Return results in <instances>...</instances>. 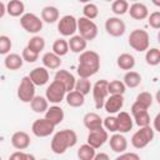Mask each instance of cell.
Instances as JSON below:
<instances>
[{
    "mask_svg": "<svg viewBox=\"0 0 160 160\" xmlns=\"http://www.w3.org/2000/svg\"><path fill=\"white\" fill-rule=\"evenodd\" d=\"M79 64L76 72L79 78L90 79L100 69V55L94 50H85L79 54Z\"/></svg>",
    "mask_w": 160,
    "mask_h": 160,
    "instance_id": "6da1fadb",
    "label": "cell"
},
{
    "mask_svg": "<svg viewBox=\"0 0 160 160\" xmlns=\"http://www.w3.org/2000/svg\"><path fill=\"white\" fill-rule=\"evenodd\" d=\"M78 142V134L72 129H62L54 134L50 148L56 155H62L69 148L75 146Z\"/></svg>",
    "mask_w": 160,
    "mask_h": 160,
    "instance_id": "7a4b0ae2",
    "label": "cell"
},
{
    "mask_svg": "<svg viewBox=\"0 0 160 160\" xmlns=\"http://www.w3.org/2000/svg\"><path fill=\"white\" fill-rule=\"evenodd\" d=\"M128 42L132 50L138 52H144L150 46L149 32L144 29H134L128 38Z\"/></svg>",
    "mask_w": 160,
    "mask_h": 160,
    "instance_id": "3957f363",
    "label": "cell"
},
{
    "mask_svg": "<svg viewBox=\"0 0 160 160\" xmlns=\"http://www.w3.org/2000/svg\"><path fill=\"white\" fill-rule=\"evenodd\" d=\"M154 138L155 131L150 125L145 128H139V130L135 131L131 136V145L135 149H144L154 140Z\"/></svg>",
    "mask_w": 160,
    "mask_h": 160,
    "instance_id": "277c9868",
    "label": "cell"
},
{
    "mask_svg": "<svg viewBox=\"0 0 160 160\" xmlns=\"http://www.w3.org/2000/svg\"><path fill=\"white\" fill-rule=\"evenodd\" d=\"M78 31H79V35L85 41L95 40L98 34H99L98 25L92 20H89V19H86L84 16H80L78 19Z\"/></svg>",
    "mask_w": 160,
    "mask_h": 160,
    "instance_id": "5b68a950",
    "label": "cell"
},
{
    "mask_svg": "<svg viewBox=\"0 0 160 160\" xmlns=\"http://www.w3.org/2000/svg\"><path fill=\"white\" fill-rule=\"evenodd\" d=\"M108 82H109L108 80L100 79V80H98L92 85L91 92H92V99H94L95 109H98V110L102 109L104 102H105L106 98L109 96V92H108Z\"/></svg>",
    "mask_w": 160,
    "mask_h": 160,
    "instance_id": "8992f818",
    "label": "cell"
},
{
    "mask_svg": "<svg viewBox=\"0 0 160 160\" xmlns=\"http://www.w3.org/2000/svg\"><path fill=\"white\" fill-rule=\"evenodd\" d=\"M65 95H66V90L64 85L56 80H52L45 91V98L48 102H51L54 105L60 104L62 100H65Z\"/></svg>",
    "mask_w": 160,
    "mask_h": 160,
    "instance_id": "52a82bcc",
    "label": "cell"
},
{
    "mask_svg": "<svg viewBox=\"0 0 160 160\" xmlns=\"http://www.w3.org/2000/svg\"><path fill=\"white\" fill-rule=\"evenodd\" d=\"M35 85L31 82L29 76H22L20 80V84L16 90V95L21 102H29L34 99L35 96Z\"/></svg>",
    "mask_w": 160,
    "mask_h": 160,
    "instance_id": "ba28073f",
    "label": "cell"
},
{
    "mask_svg": "<svg viewBox=\"0 0 160 160\" xmlns=\"http://www.w3.org/2000/svg\"><path fill=\"white\" fill-rule=\"evenodd\" d=\"M58 31L62 36H74L78 31V19L74 15H64L58 21Z\"/></svg>",
    "mask_w": 160,
    "mask_h": 160,
    "instance_id": "9c48e42d",
    "label": "cell"
},
{
    "mask_svg": "<svg viewBox=\"0 0 160 160\" xmlns=\"http://www.w3.org/2000/svg\"><path fill=\"white\" fill-rule=\"evenodd\" d=\"M20 25L26 32L30 34H38L42 29L41 19L32 12H24V15L20 18Z\"/></svg>",
    "mask_w": 160,
    "mask_h": 160,
    "instance_id": "30bf717a",
    "label": "cell"
},
{
    "mask_svg": "<svg viewBox=\"0 0 160 160\" xmlns=\"http://www.w3.org/2000/svg\"><path fill=\"white\" fill-rule=\"evenodd\" d=\"M126 25L124 20H121L118 16H110L105 21V31L108 35L112 38H120L125 34Z\"/></svg>",
    "mask_w": 160,
    "mask_h": 160,
    "instance_id": "8fae6325",
    "label": "cell"
},
{
    "mask_svg": "<svg viewBox=\"0 0 160 160\" xmlns=\"http://www.w3.org/2000/svg\"><path fill=\"white\" fill-rule=\"evenodd\" d=\"M55 130V125L51 124L45 118L36 119L31 125V131L38 138H48L50 136Z\"/></svg>",
    "mask_w": 160,
    "mask_h": 160,
    "instance_id": "7c38bea8",
    "label": "cell"
},
{
    "mask_svg": "<svg viewBox=\"0 0 160 160\" xmlns=\"http://www.w3.org/2000/svg\"><path fill=\"white\" fill-rule=\"evenodd\" d=\"M108 140H109L108 131L104 128H100V129L89 131L88 138H86V144H89L91 148H94L96 150V149L101 148Z\"/></svg>",
    "mask_w": 160,
    "mask_h": 160,
    "instance_id": "4fadbf2b",
    "label": "cell"
},
{
    "mask_svg": "<svg viewBox=\"0 0 160 160\" xmlns=\"http://www.w3.org/2000/svg\"><path fill=\"white\" fill-rule=\"evenodd\" d=\"M130 115L132 118V121L139 126V128H145V126H149L150 125V115H149V111L145 110V109H141L139 106H136L135 104L131 105V109H130Z\"/></svg>",
    "mask_w": 160,
    "mask_h": 160,
    "instance_id": "5bb4252c",
    "label": "cell"
},
{
    "mask_svg": "<svg viewBox=\"0 0 160 160\" xmlns=\"http://www.w3.org/2000/svg\"><path fill=\"white\" fill-rule=\"evenodd\" d=\"M54 80L61 82V84L64 85L66 92L72 91L74 88H75V82H76L75 76H74L70 71H68V70H65V69H60V70H58V71L55 72Z\"/></svg>",
    "mask_w": 160,
    "mask_h": 160,
    "instance_id": "9a60e30c",
    "label": "cell"
},
{
    "mask_svg": "<svg viewBox=\"0 0 160 160\" xmlns=\"http://www.w3.org/2000/svg\"><path fill=\"white\" fill-rule=\"evenodd\" d=\"M124 106V95H109L104 102V110L112 115L119 112Z\"/></svg>",
    "mask_w": 160,
    "mask_h": 160,
    "instance_id": "2e32d148",
    "label": "cell"
},
{
    "mask_svg": "<svg viewBox=\"0 0 160 160\" xmlns=\"http://www.w3.org/2000/svg\"><path fill=\"white\" fill-rule=\"evenodd\" d=\"M29 79L31 80V82L35 85V86H42L45 84H48L49 81V70L45 69L44 66H38V68H34L30 74L28 75Z\"/></svg>",
    "mask_w": 160,
    "mask_h": 160,
    "instance_id": "e0dca14e",
    "label": "cell"
},
{
    "mask_svg": "<svg viewBox=\"0 0 160 160\" xmlns=\"http://www.w3.org/2000/svg\"><path fill=\"white\" fill-rule=\"evenodd\" d=\"M11 145L16 149V150H26L29 146H30V135L26 132V131H15L12 135H11Z\"/></svg>",
    "mask_w": 160,
    "mask_h": 160,
    "instance_id": "ac0fdd59",
    "label": "cell"
},
{
    "mask_svg": "<svg viewBox=\"0 0 160 160\" xmlns=\"http://www.w3.org/2000/svg\"><path fill=\"white\" fill-rule=\"evenodd\" d=\"M108 141H109L110 149H111L114 152H116V154L125 152V150L128 149V140H126V138H125L122 134H120V132L112 134Z\"/></svg>",
    "mask_w": 160,
    "mask_h": 160,
    "instance_id": "d6986e66",
    "label": "cell"
},
{
    "mask_svg": "<svg viewBox=\"0 0 160 160\" xmlns=\"http://www.w3.org/2000/svg\"><path fill=\"white\" fill-rule=\"evenodd\" d=\"M116 118H118V132L126 134L132 129L134 121H132V118H131V115L129 112L119 111Z\"/></svg>",
    "mask_w": 160,
    "mask_h": 160,
    "instance_id": "ffe728a7",
    "label": "cell"
},
{
    "mask_svg": "<svg viewBox=\"0 0 160 160\" xmlns=\"http://www.w3.org/2000/svg\"><path fill=\"white\" fill-rule=\"evenodd\" d=\"M128 12L134 20H144L149 16V9L144 2H132L129 5Z\"/></svg>",
    "mask_w": 160,
    "mask_h": 160,
    "instance_id": "44dd1931",
    "label": "cell"
},
{
    "mask_svg": "<svg viewBox=\"0 0 160 160\" xmlns=\"http://www.w3.org/2000/svg\"><path fill=\"white\" fill-rule=\"evenodd\" d=\"M44 118L56 126V125L62 122V120L65 118V114H64V110L59 105H52V106L48 108V110L45 111V116Z\"/></svg>",
    "mask_w": 160,
    "mask_h": 160,
    "instance_id": "7402d4cb",
    "label": "cell"
},
{
    "mask_svg": "<svg viewBox=\"0 0 160 160\" xmlns=\"http://www.w3.org/2000/svg\"><path fill=\"white\" fill-rule=\"evenodd\" d=\"M82 124L89 131H91L102 128V119L96 112H86L82 118Z\"/></svg>",
    "mask_w": 160,
    "mask_h": 160,
    "instance_id": "603a6c76",
    "label": "cell"
},
{
    "mask_svg": "<svg viewBox=\"0 0 160 160\" xmlns=\"http://www.w3.org/2000/svg\"><path fill=\"white\" fill-rule=\"evenodd\" d=\"M40 19L42 22H46V24H54L56 21H59V18H60V12L58 10V8L55 6H44L42 10H41V14H40Z\"/></svg>",
    "mask_w": 160,
    "mask_h": 160,
    "instance_id": "cb8c5ba5",
    "label": "cell"
},
{
    "mask_svg": "<svg viewBox=\"0 0 160 160\" xmlns=\"http://www.w3.org/2000/svg\"><path fill=\"white\" fill-rule=\"evenodd\" d=\"M41 61H42V66L45 69H49V70H56L61 66V58H59L58 55H55L52 51H48L42 55L41 58Z\"/></svg>",
    "mask_w": 160,
    "mask_h": 160,
    "instance_id": "d4e9b609",
    "label": "cell"
},
{
    "mask_svg": "<svg viewBox=\"0 0 160 160\" xmlns=\"http://www.w3.org/2000/svg\"><path fill=\"white\" fill-rule=\"evenodd\" d=\"M135 58L129 54V52H122L116 58V65L120 70H125V71H130L134 69L135 66Z\"/></svg>",
    "mask_w": 160,
    "mask_h": 160,
    "instance_id": "484cf974",
    "label": "cell"
},
{
    "mask_svg": "<svg viewBox=\"0 0 160 160\" xmlns=\"http://www.w3.org/2000/svg\"><path fill=\"white\" fill-rule=\"evenodd\" d=\"M24 64V60L21 58V55L16 54V52H10L5 56L4 59V65L8 70H11V71H15V70H19Z\"/></svg>",
    "mask_w": 160,
    "mask_h": 160,
    "instance_id": "4316f807",
    "label": "cell"
},
{
    "mask_svg": "<svg viewBox=\"0 0 160 160\" xmlns=\"http://www.w3.org/2000/svg\"><path fill=\"white\" fill-rule=\"evenodd\" d=\"M69 45V51H72L75 54H81L82 51L86 50L88 41H85L80 35H74L68 40Z\"/></svg>",
    "mask_w": 160,
    "mask_h": 160,
    "instance_id": "83f0119b",
    "label": "cell"
},
{
    "mask_svg": "<svg viewBox=\"0 0 160 160\" xmlns=\"http://www.w3.org/2000/svg\"><path fill=\"white\" fill-rule=\"evenodd\" d=\"M25 11V5L21 0H10L6 4V12L12 16V18H18V16H22Z\"/></svg>",
    "mask_w": 160,
    "mask_h": 160,
    "instance_id": "f1b7e54d",
    "label": "cell"
},
{
    "mask_svg": "<svg viewBox=\"0 0 160 160\" xmlns=\"http://www.w3.org/2000/svg\"><path fill=\"white\" fill-rule=\"evenodd\" d=\"M142 81V78L141 75L138 72V71H134V70H130V71H126L125 75H124V79H122V82L126 88H130V89H135L138 88Z\"/></svg>",
    "mask_w": 160,
    "mask_h": 160,
    "instance_id": "f546056e",
    "label": "cell"
},
{
    "mask_svg": "<svg viewBox=\"0 0 160 160\" xmlns=\"http://www.w3.org/2000/svg\"><path fill=\"white\" fill-rule=\"evenodd\" d=\"M30 108H31V110H32L34 112H36V114H41V112L45 114V111H46L48 108H49V102H48V100H46L45 96L35 95L34 99L30 101Z\"/></svg>",
    "mask_w": 160,
    "mask_h": 160,
    "instance_id": "4dcf8cb0",
    "label": "cell"
},
{
    "mask_svg": "<svg viewBox=\"0 0 160 160\" xmlns=\"http://www.w3.org/2000/svg\"><path fill=\"white\" fill-rule=\"evenodd\" d=\"M65 100H66V104L71 108H81L85 102V96L81 95L80 92L72 90V91H69L66 92L65 95Z\"/></svg>",
    "mask_w": 160,
    "mask_h": 160,
    "instance_id": "1f68e13d",
    "label": "cell"
},
{
    "mask_svg": "<svg viewBox=\"0 0 160 160\" xmlns=\"http://www.w3.org/2000/svg\"><path fill=\"white\" fill-rule=\"evenodd\" d=\"M152 100H154V98H152V95H151L150 92H148V91H141L140 94H138V96H136L134 104H135L136 106L141 108V109L149 110V108L152 105Z\"/></svg>",
    "mask_w": 160,
    "mask_h": 160,
    "instance_id": "d6a6232c",
    "label": "cell"
},
{
    "mask_svg": "<svg viewBox=\"0 0 160 160\" xmlns=\"http://www.w3.org/2000/svg\"><path fill=\"white\" fill-rule=\"evenodd\" d=\"M28 49H30L31 51L36 52L40 55V52L45 49V39L42 36H39V35H34L32 38H30V40L28 41V45H26Z\"/></svg>",
    "mask_w": 160,
    "mask_h": 160,
    "instance_id": "836d02e7",
    "label": "cell"
},
{
    "mask_svg": "<svg viewBox=\"0 0 160 160\" xmlns=\"http://www.w3.org/2000/svg\"><path fill=\"white\" fill-rule=\"evenodd\" d=\"M52 52L55 55H58L59 58L65 56L69 52V45H68V40L65 39H56L52 42Z\"/></svg>",
    "mask_w": 160,
    "mask_h": 160,
    "instance_id": "e575fe53",
    "label": "cell"
},
{
    "mask_svg": "<svg viewBox=\"0 0 160 160\" xmlns=\"http://www.w3.org/2000/svg\"><path fill=\"white\" fill-rule=\"evenodd\" d=\"M145 61L150 66H156L160 64V50L158 48H150L145 51Z\"/></svg>",
    "mask_w": 160,
    "mask_h": 160,
    "instance_id": "d590c367",
    "label": "cell"
},
{
    "mask_svg": "<svg viewBox=\"0 0 160 160\" xmlns=\"http://www.w3.org/2000/svg\"><path fill=\"white\" fill-rule=\"evenodd\" d=\"M125 91H126V86L121 80H111L108 82L109 95H124Z\"/></svg>",
    "mask_w": 160,
    "mask_h": 160,
    "instance_id": "8d00e7d4",
    "label": "cell"
},
{
    "mask_svg": "<svg viewBox=\"0 0 160 160\" xmlns=\"http://www.w3.org/2000/svg\"><path fill=\"white\" fill-rule=\"evenodd\" d=\"M96 154V150L91 148L89 144H82L78 149V159L79 160H92Z\"/></svg>",
    "mask_w": 160,
    "mask_h": 160,
    "instance_id": "74e56055",
    "label": "cell"
},
{
    "mask_svg": "<svg viewBox=\"0 0 160 160\" xmlns=\"http://www.w3.org/2000/svg\"><path fill=\"white\" fill-rule=\"evenodd\" d=\"M91 89H92V84H91V81H90L89 79H82V78H79V79L76 80V82H75V88H74L75 91L80 92V94L84 95V96H86L88 94H90Z\"/></svg>",
    "mask_w": 160,
    "mask_h": 160,
    "instance_id": "f35d334b",
    "label": "cell"
},
{
    "mask_svg": "<svg viewBox=\"0 0 160 160\" xmlns=\"http://www.w3.org/2000/svg\"><path fill=\"white\" fill-rule=\"evenodd\" d=\"M129 10V2L126 0H115L111 4V11L119 18L124 14H126Z\"/></svg>",
    "mask_w": 160,
    "mask_h": 160,
    "instance_id": "ab89813d",
    "label": "cell"
},
{
    "mask_svg": "<svg viewBox=\"0 0 160 160\" xmlns=\"http://www.w3.org/2000/svg\"><path fill=\"white\" fill-rule=\"evenodd\" d=\"M98 15H99V9H98V6L95 4L88 2V4H85L82 6V16L84 18L94 21V19H96Z\"/></svg>",
    "mask_w": 160,
    "mask_h": 160,
    "instance_id": "60d3db41",
    "label": "cell"
},
{
    "mask_svg": "<svg viewBox=\"0 0 160 160\" xmlns=\"http://www.w3.org/2000/svg\"><path fill=\"white\" fill-rule=\"evenodd\" d=\"M102 128L109 132H118V118L114 115H109L105 119H102Z\"/></svg>",
    "mask_w": 160,
    "mask_h": 160,
    "instance_id": "b9f144b4",
    "label": "cell"
},
{
    "mask_svg": "<svg viewBox=\"0 0 160 160\" xmlns=\"http://www.w3.org/2000/svg\"><path fill=\"white\" fill-rule=\"evenodd\" d=\"M11 46H12L11 39L8 35H0V55L10 54Z\"/></svg>",
    "mask_w": 160,
    "mask_h": 160,
    "instance_id": "7bdbcfd3",
    "label": "cell"
},
{
    "mask_svg": "<svg viewBox=\"0 0 160 160\" xmlns=\"http://www.w3.org/2000/svg\"><path fill=\"white\" fill-rule=\"evenodd\" d=\"M21 58H22L24 61H26V62H29V64H32V62H35V61L39 59V54L31 51L30 49H28V48L25 46V48L22 49V51H21Z\"/></svg>",
    "mask_w": 160,
    "mask_h": 160,
    "instance_id": "ee69618b",
    "label": "cell"
},
{
    "mask_svg": "<svg viewBox=\"0 0 160 160\" xmlns=\"http://www.w3.org/2000/svg\"><path fill=\"white\" fill-rule=\"evenodd\" d=\"M148 22H149V25L152 28V29H155V30H158V29H160V11H154V12H151L149 16H148Z\"/></svg>",
    "mask_w": 160,
    "mask_h": 160,
    "instance_id": "f6af8a7d",
    "label": "cell"
},
{
    "mask_svg": "<svg viewBox=\"0 0 160 160\" xmlns=\"http://www.w3.org/2000/svg\"><path fill=\"white\" fill-rule=\"evenodd\" d=\"M115 160H140V156L136 152H121L119 154Z\"/></svg>",
    "mask_w": 160,
    "mask_h": 160,
    "instance_id": "bcb514c9",
    "label": "cell"
},
{
    "mask_svg": "<svg viewBox=\"0 0 160 160\" xmlns=\"http://www.w3.org/2000/svg\"><path fill=\"white\" fill-rule=\"evenodd\" d=\"M25 159V151H15L9 156V160H24Z\"/></svg>",
    "mask_w": 160,
    "mask_h": 160,
    "instance_id": "7dc6e473",
    "label": "cell"
},
{
    "mask_svg": "<svg viewBox=\"0 0 160 160\" xmlns=\"http://www.w3.org/2000/svg\"><path fill=\"white\" fill-rule=\"evenodd\" d=\"M92 160H110V156L106 152H102L101 151V152H96Z\"/></svg>",
    "mask_w": 160,
    "mask_h": 160,
    "instance_id": "c3c4849f",
    "label": "cell"
},
{
    "mask_svg": "<svg viewBox=\"0 0 160 160\" xmlns=\"http://www.w3.org/2000/svg\"><path fill=\"white\" fill-rule=\"evenodd\" d=\"M159 119H160V114H158L154 119V131H160V128H159Z\"/></svg>",
    "mask_w": 160,
    "mask_h": 160,
    "instance_id": "681fc988",
    "label": "cell"
},
{
    "mask_svg": "<svg viewBox=\"0 0 160 160\" xmlns=\"http://www.w3.org/2000/svg\"><path fill=\"white\" fill-rule=\"evenodd\" d=\"M5 14H6V5L2 1H0V18H2Z\"/></svg>",
    "mask_w": 160,
    "mask_h": 160,
    "instance_id": "f907efd6",
    "label": "cell"
},
{
    "mask_svg": "<svg viewBox=\"0 0 160 160\" xmlns=\"http://www.w3.org/2000/svg\"><path fill=\"white\" fill-rule=\"evenodd\" d=\"M24 160H36V158L30 152H25V159Z\"/></svg>",
    "mask_w": 160,
    "mask_h": 160,
    "instance_id": "816d5d0a",
    "label": "cell"
},
{
    "mask_svg": "<svg viewBox=\"0 0 160 160\" xmlns=\"http://www.w3.org/2000/svg\"><path fill=\"white\" fill-rule=\"evenodd\" d=\"M40 160H48V159H40Z\"/></svg>",
    "mask_w": 160,
    "mask_h": 160,
    "instance_id": "f5cc1de1",
    "label": "cell"
},
{
    "mask_svg": "<svg viewBox=\"0 0 160 160\" xmlns=\"http://www.w3.org/2000/svg\"><path fill=\"white\" fill-rule=\"evenodd\" d=\"M0 160H2V159H1V155H0Z\"/></svg>",
    "mask_w": 160,
    "mask_h": 160,
    "instance_id": "db71d44e",
    "label": "cell"
},
{
    "mask_svg": "<svg viewBox=\"0 0 160 160\" xmlns=\"http://www.w3.org/2000/svg\"><path fill=\"white\" fill-rule=\"evenodd\" d=\"M0 19H1V18H0Z\"/></svg>",
    "mask_w": 160,
    "mask_h": 160,
    "instance_id": "11a10c76",
    "label": "cell"
}]
</instances>
